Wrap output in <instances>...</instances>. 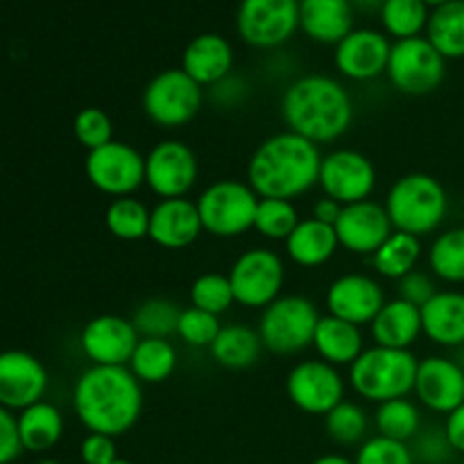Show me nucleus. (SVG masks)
<instances>
[{
	"label": "nucleus",
	"instance_id": "nucleus-41",
	"mask_svg": "<svg viewBox=\"0 0 464 464\" xmlns=\"http://www.w3.org/2000/svg\"><path fill=\"white\" fill-rule=\"evenodd\" d=\"M190 306L207 311L211 315L220 317L222 313L229 311L236 304L234 290H231V281L227 275H218V272H207L199 275L190 285Z\"/></svg>",
	"mask_w": 464,
	"mask_h": 464
},
{
	"label": "nucleus",
	"instance_id": "nucleus-49",
	"mask_svg": "<svg viewBox=\"0 0 464 464\" xmlns=\"http://www.w3.org/2000/svg\"><path fill=\"white\" fill-rule=\"evenodd\" d=\"M245 95H247V84L243 82V77L229 75L222 82H218L216 86H211V98L225 109L243 104Z\"/></svg>",
	"mask_w": 464,
	"mask_h": 464
},
{
	"label": "nucleus",
	"instance_id": "nucleus-50",
	"mask_svg": "<svg viewBox=\"0 0 464 464\" xmlns=\"http://www.w3.org/2000/svg\"><path fill=\"white\" fill-rule=\"evenodd\" d=\"M444 433H447L453 451L464 456V403H460L453 412H449L447 421H444Z\"/></svg>",
	"mask_w": 464,
	"mask_h": 464
},
{
	"label": "nucleus",
	"instance_id": "nucleus-10",
	"mask_svg": "<svg viewBox=\"0 0 464 464\" xmlns=\"http://www.w3.org/2000/svg\"><path fill=\"white\" fill-rule=\"evenodd\" d=\"M227 276L231 281L236 304L252 311H263L281 297L285 266L284 258L270 247H252L236 258Z\"/></svg>",
	"mask_w": 464,
	"mask_h": 464
},
{
	"label": "nucleus",
	"instance_id": "nucleus-56",
	"mask_svg": "<svg viewBox=\"0 0 464 464\" xmlns=\"http://www.w3.org/2000/svg\"><path fill=\"white\" fill-rule=\"evenodd\" d=\"M113 464H134V462H130V460H121V458H118V460L113 462Z\"/></svg>",
	"mask_w": 464,
	"mask_h": 464
},
{
	"label": "nucleus",
	"instance_id": "nucleus-18",
	"mask_svg": "<svg viewBox=\"0 0 464 464\" xmlns=\"http://www.w3.org/2000/svg\"><path fill=\"white\" fill-rule=\"evenodd\" d=\"M385 302L388 299L381 281L361 272H349L331 281L324 297L329 315L356 326H370Z\"/></svg>",
	"mask_w": 464,
	"mask_h": 464
},
{
	"label": "nucleus",
	"instance_id": "nucleus-55",
	"mask_svg": "<svg viewBox=\"0 0 464 464\" xmlns=\"http://www.w3.org/2000/svg\"><path fill=\"white\" fill-rule=\"evenodd\" d=\"M36 464H62V462H57V460H41V462H36Z\"/></svg>",
	"mask_w": 464,
	"mask_h": 464
},
{
	"label": "nucleus",
	"instance_id": "nucleus-1",
	"mask_svg": "<svg viewBox=\"0 0 464 464\" xmlns=\"http://www.w3.org/2000/svg\"><path fill=\"white\" fill-rule=\"evenodd\" d=\"M143 383L130 367L91 365L72 388V411L89 433L121 438L143 415Z\"/></svg>",
	"mask_w": 464,
	"mask_h": 464
},
{
	"label": "nucleus",
	"instance_id": "nucleus-32",
	"mask_svg": "<svg viewBox=\"0 0 464 464\" xmlns=\"http://www.w3.org/2000/svg\"><path fill=\"white\" fill-rule=\"evenodd\" d=\"M426 39L447 62L464 57V0H449L430 9Z\"/></svg>",
	"mask_w": 464,
	"mask_h": 464
},
{
	"label": "nucleus",
	"instance_id": "nucleus-3",
	"mask_svg": "<svg viewBox=\"0 0 464 464\" xmlns=\"http://www.w3.org/2000/svg\"><path fill=\"white\" fill-rule=\"evenodd\" d=\"M281 118L288 131L315 145L334 143L352 127L353 100L340 80L322 72H308L290 82L284 91Z\"/></svg>",
	"mask_w": 464,
	"mask_h": 464
},
{
	"label": "nucleus",
	"instance_id": "nucleus-43",
	"mask_svg": "<svg viewBox=\"0 0 464 464\" xmlns=\"http://www.w3.org/2000/svg\"><path fill=\"white\" fill-rule=\"evenodd\" d=\"M72 134L86 152L98 150L113 140V121L104 109L84 107L72 121Z\"/></svg>",
	"mask_w": 464,
	"mask_h": 464
},
{
	"label": "nucleus",
	"instance_id": "nucleus-46",
	"mask_svg": "<svg viewBox=\"0 0 464 464\" xmlns=\"http://www.w3.org/2000/svg\"><path fill=\"white\" fill-rule=\"evenodd\" d=\"M397 284H399V299H403V302L412 304V306L417 308L429 304L430 299L435 297V293H438L435 276L424 270H412L411 275L399 279Z\"/></svg>",
	"mask_w": 464,
	"mask_h": 464
},
{
	"label": "nucleus",
	"instance_id": "nucleus-40",
	"mask_svg": "<svg viewBox=\"0 0 464 464\" xmlns=\"http://www.w3.org/2000/svg\"><path fill=\"white\" fill-rule=\"evenodd\" d=\"M324 429L326 435L335 444H340V447H353V444L365 442L370 420H367V412L358 403L344 399L334 411L326 412Z\"/></svg>",
	"mask_w": 464,
	"mask_h": 464
},
{
	"label": "nucleus",
	"instance_id": "nucleus-30",
	"mask_svg": "<svg viewBox=\"0 0 464 464\" xmlns=\"http://www.w3.org/2000/svg\"><path fill=\"white\" fill-rule=\"evenodd\" d=\"M211 356L225 370H247L261 358L263 343L256 329L247 324H227L211 344Z\"/></svg>",
	"mask_w": 464,
	"mask_h": 464
},
{
	"label": "nucleus",
	"instance_id": "nucleus-13",
	"mask_svg": "<svg viewBox=\"0 0 464 464\" xmlns=\"http://www.w3.org/2000/svg\"><path fill=\"white\" fill-rule=\"evenodd\" d=\"M199 179V161L188 143L159 140L145 154V186L161 199L186 198Z\"/></svg>",
	"mask_w": 464,
	"mask_h": 464
},
{
	"label": "nucleus",
	"instance_id": "nucleus-37",
	"mask_svg": "<svg viewBox=\"0 0 464 464\" xmlns=\"http://www.w3.org/2000/svg\"><path fill=\"white\" fill-rule=\"evenodd\" d=\"M150 213H152V208H148V204L134 195L116 198L104 211V225L113 238L136 243V240L148 238Z\"/></svg>",
	"mask_w": 464,
	"mask_h": 464
},
{
	"label": "nucleus",
	"instance_id": "nucleus-26",
	"mask_svg": "<svg viewBox=\"0 0 464 464\" xmlns=\"http://www.w3.org/2000/svg\"><path fill=\"white\" fill-rule=\"evenodd\" d=\"M313 349L317 358L334 367H352L365 352V334L362 326L344 322L334 315H322L317 322L315 335H313Z\"/></svg>",
	"mask_w": 464,
	"mask_h": 464
},
{
	"label": "nucleus",
	"instance_id": "nucleus-51",
	"mask_svg": "<svg viewBox=\"0 0 464 464\" xmlns=\"http://www.w3.org/2000/svg\"><path fill=\"white\" fill-rule=\"evenodd\" d=\"M340 213H343V204L335 202V199H331V198H326V195L313 204V218L320 222H326V225H335L340 218Z\"/></svg>",
	"mask_w": 464,
	"mask_h": 464
},
{
	"label": "nucleus",
	"instance_id": "nucleus-6",
	"mask_svg": "<svg viewBox=\"0 0 464 464\" xmlns=\"http://www.w3.org/2000/svg\"><path fill=\"white\" fill-rule=\"evenodd\" d=\"M258 199L261 198L247 181L218 179L198 195L195 207L207 234L216 238H238L254 229Z\"/></svg>",
	"mask_w": 464,
	"mask_h": 464
},
{
	"label": "nucleus",
	"instance_id": "nucleus-23",
	"mask_svg": "<svg viewBox=\"0 0 464 464\" xmlns=\"http://www.w3.org/2000/svg\"><path fill=\"white\" fill-rule=\"evenodd\" d=\"M181 71L193 77L199 86H216L234 71V48L216 32L198 34L181 54Z\"/></svg>",
	"mask_w": 464,
	"mask_h": 464
},
{
	"label": "nucleus",
	"instance_id": "nucleus-45",
	"mask_svg": "<svg viewBox=\"0 0 464 464\" xmlns=\"http://www.w3.org/2000/svg\"><path fill=\"white\" fill-rule=\"evenodd\" d=\"M411 449L415 460L424 464H444L456 453L449 444L444 426L442 429H421L417 438L412 440Z\"/></svg>",
	"mask_w": 464,
	"mask_h": 464
},
{
	"label": "nucleus",
	"instance_id": "nucleus-11",
	"mask_svg": "<svg viewBox=\"0 0 464 464\" xmlns=\"http://www.w3.org/2000/svg\"><path fill=\"white\" fill-rule=\"evenodd\" d=\"M84 172L89 184L109 198H130L145 184V157L125 140L86 152Z\"/></svg>",
	"mask_w": 464,
	"mask_h": 464
},
{
	"label": "nucleus",
	"instance_id": "nucleus-44",
	"mask_svg": "<svg viewBox=\"0 0 464 464\" xmlns=\"http://www.w3.org/2000/svg\"><path fill=\"white\" fill-rule=\"evenodd\" d=\"M356 464H417L411 444L374 435L358 447Z\"/></svg>",
	"mask_w": 464,
	"mask_h": 464
},
{
	"label": "nucleus",
	"instance_id": "nucleus-33",
	"mask_svg": "<svg viewBox=\"0 0 464 464\" xmlns=\"http://www.w3.org/2000/svg\"><path fill=\"white\" fill-rule=\"evenodd\" d=\"M421 238L403 231H392L388 240L372 254V266L376 275L383 279L399 281L412 270H417V263L421 261Z\"/></svg>",
	"mask_w": 464,
	"mask_h": 464
},
{
	"label": "nucleus",
	"instance_id": "nucleus-24",
	"mask_svg": "<svg viewBox=\"0 0 464 464\" xmlns=\"http://www.w3.org/2000/svg\"><path fill=\"white\" fill-rule=\"evenodd\" d=\"M352 0H299V30L315 44L338 45L353 30Z\"/></svg>",
	"mask_w": 464,
	"mask_h": 464
},
{
	"label": "nucleus",
	"instance_id": "nucleus-2",
	"mask_svg": "<svg viewBox=\"0 0 464 464\" xmlns=\"http://www.w3.org/2000/svg\"><path fill=\"white\" fill-rule=\"evenodd\" d=\"M320 145L295 131H279L258 143L247 161V184L258 198L295 202L320 184Z\"/></svg>",
	"mask_w": 464,
	"mask_h": 464
},
{
	"label": "nucleus",
	"instance_id": "nucleus-52",
	"mask_svg": "<svg viewBox=\"0 0 464 464\" xmlns=\"http://www.w3.org/2000/svg\"><path fill=\"white\" fill-rule=\"evenodd\" d=\"M311 464H356V462L349 460L347 456H340V453H326V456H320Z\"/></svg>",
	"mask_w": 464,
	"mask_h": 464
},
{
	"label": "nucleus",
	"instance_id": "nucleus-31",
	"mask_svg": "<svg viewBox=\"0 0 464 464\" xmlns=\"http://www.w3.org/2000/svg\"><path fill=\"white\" fill-rule=\"evenodd\" d=\"M177 365H179V353L170 340L140 338L127 367L143 385H157L170 379Z\"/></svg>",
	"mask_w": 464,
	"mask_h": 464
},
{
	"label": "nucleus",
	"instance_id": "nucleus-15",
	"mask_svg": "<svg viewBox=\"0 0 464 464\" xmlns=\"http://www.w3.org/2000/svg\"><path fill=\"white\" fill-rule=\"evenodd\" d=\"M379 184V172L367 154L352 148H340L324 154L320 168V188L326 198L343 207L372 199Z\"/></svg>",
	"mask_w": 464,
	"mask_h": 464
},
{
	"label": "nucleus",
	"instance_id": "nucleus-57",
	"mask_svg": "<svg viewBox=\"0 0 464 464\" xmlns=\"http://www.w3.org/2000/svg\"><path fill=\"white\" fill-rule=\"evenodd\" d=\"M462 464H464V462H462Z\"/></svg>",
	"mask_w": 464,
	"mask_h": 464
},
{
	"label": "nucleus",
	"instance_id": "nucleus-5",
	"mask_svg": "<svg viewBox=\"0 0 464 464\" xmlns=\"http://www.w3.org/2000/svg\"><path fill=\"white\" fill-rule=\"evenodd\" d=\"M417 367L420 358L412 352L374 344L349 367V385L358 397L379 406L415 392Z\"/></svg>",
	"mask_w": 464,
	"mask_h": 464
},
{
	"label": "nucleus",
	"instance_id": "nucleus-8",
	"mask_svg": "<svg viewBox=\"0 0 464 464\" xmlns=\"http://www.w3.org/2000/svg\"><path fill=\"white\" fill-rule=\"evenodd\" d=\"M143 113L161 130H179L188 125L204 104V89L181 68H166L145 84Z\"/></svg>",
	"mask_w": 464,
	"mask_h": 464
},
{
	"label": "nucleus",
	"instance_id": "nucleus-22",
	"mask_svg": "<svg viewBox=\"0 0 464 464\" xmlns=\"http://www.w3.org/2000/svg\"><path fill=\"white\" fill-rule=\"evenodd\" d=\"M202 234L204 227L193 199H159L154 204L148 238L161 249H186Z\"/></svg>",
	"mask_w": 464,
	"mask_h": 464
},
{
	"label": "nucleus",
	"instance_id": "nucleus-47",
	"mask_svg": "<svg viewBox=\"0 0 464 464\" xmlns=\"http://www.w3.org/2000/svg\"><path fill=\"white\" fill-rule=\"evenodd\" d=\"M80 458L84 464H113L118 460L116 440L102 433H89L80 444Z\"/></svg>",
	"mask_w": 464,
	"mask_h": 464
},
{
	"label": "nucleus",
	"instance_id": "nucleus-19",
	"mask_svg": "<svg viewBox=\"0 0 464 464\" xmlns=\"http://www.w3.org/2000/svg\"><path fill=\"white\" fill-rule=\"evenodd\" d=\"M45 390L48 372L39 358L21 349L0 352V406L21 412L44 401Z\"/></svg>",
	"mask_w": 464,
	"mask_h": 464
},
{
	"label": "nucleus",
	"instance_id": "nucleus-21",
	"mask_svg": "<svg viewBox=\"0 0 464 464\" xmlns=\"http://www.w3.org/2000/svg\"><path fill=\"white\" fill-rule=\"evenodd\" d=\"M412 394L435 415H449L464 403V367L449 356L421 358Z\"/></svg>",
	"mask_w": 464,
	"mask_h": 464
},
{
	"label": "nucleus",
	"instance_id": "nucleus-38",
	"mask_svg": "<svg viewBox=\"0 0 464 464\" xmlns=\"http://www.w3.org/2000/svg\"><path fill=\"white\" fill-rule=\"evenodd\" d=\"M184 308L177 306L172 299L152 297L139 304V308L131 315L136 331L140 338H168L177 335V324Z\"/></svg>",
	"mask_w": 464,
	"mask_h": 464
},
{
	"label": "nucleus",
	"instance_id": "nucleus-16",
	"mask_svg": "<svg viewBox=\"0 0 464 464\" xmlns=\"http://www.w3.org/2000/svg\"><path fill=\"white\" fill-rule=\"evenodd\" d=\"M392 53V41L385 32L353 27L334 48V66L352 82H372L385 75Z\"/></svg>",
	"mask_w": 464,
	"mask_h": 464
},
{
	"label": "nucleus",
	"instance_id": "nucleus-42",
	"mask_svg": "<svg viewBox=\"0 0 464 464\" xmlns=\"http://www.w3.org/2000/svg\"><path fill=\"white\" fill-rule=\"evenodd\" d=\"M220 329V317L211 315V313L207 311H199V308L195 306H188L181 311L179 324H177V335H179L181 343H186L188 347L211 349V344L216 343Z\"/></svg>",
	"mask_w": 464,
	"mask_h": 464
},
{
	"label": "nucleus",
	"instance_id": "nucleus-12",
	"mask_svg": "<svg viewBox=\"0 0 464 464\" xmlns=\"http://www.w3.org/2000/svg\"><path fill=\"white\" fill-rule=\"evenodd\" d=\"M236 27L249 48H279L299 30V0H240Z\"/></svg>",
	"mask_w": 464,
	"mask_h": 464
},
{
	"label": "nucleus",
	"instance_id": "nucleus-28",
	"mask_svg": "<svg viewBox=\"0 0 464 464\" xmlns=\"http://www.w3.org/2000/svg\"><path fill=\"white\" fill-rule=\"evenodd\" d=\"M340 243L338 234H335L334 225L315 220V218H306L299 220L293 234L285 240V254L290 261L299 267H322L338 254Z\"/></svg>",
	"mask_w": 464,
	"mask_h": 464
},
{
	"label": "nucleus",
	"instance_id": "nucleus-35",
	"mask_svg": "<svg viewBox=\"0 0 464 464\" xmlns=\"http://www.w3.org/2000/svg\"><path fill=\"white\" fill-rule=\"evenodd\" d=\"M381 25L394 41L424 36L429 27L430 7L424 0H385L379 9Z\"/></svg>",
	"mask_w": 464,
	"mask_h": 464
},
{
	"label": "nucleus",
	"instance_id": "nucleus-20",
	"mask_svg": "<svg viewBox=\"0 0 464 464\" xmlns=\"http://www.w3.org/2000/svg\"><path fill=\"white\" fill-rule=\"evenodd\" d=\"M334 227L340 247L358 256H372L394 231L385 204L374 199L343 207V213Z\"/></svg>",
	"mask_w": 464,
	"mask_h": 464
},
{
	"label": "nucleus",
	"instance_id": "nucleus-29",
	"mask_svg": "<svg viewBox=\"0 0 464 464\" xmlns=\"http://www.w3.org/2000/svg\"><path fill=\"white\" fill-rule=\"evenodd\" d=\"M16 421L23 451L45 453L57 447L63 435V415L48 401H39L21 411Z\"/></svg>",
	"mask_w": 464,
	"mask_h": 464
},
{
	"label": "nucleus",
	"instance_id": "nucleus-53",
	"mask_svg": "<svg viewBox=\"0 0 464 464\" xmlns=\"http://www.w3.org/2000/svg\"><path fill=\"white\" fill-rule=\"evenodd\" d=\"M385 0H352V5L361 12H379Z\"/></svg>",
	"mask_w": 464,
	"mask_h": 464
},
{
	"label": "nucleus",
	"instance_id": "nucleus-48",
	"mask_svg": "<svg viewBox=\"0 0 464 464\" xmlns=\"http://www.w3.org/2000/svg\"><path fill=\"white\" fill-rule=\"evenodd\" d=\"M23 453L16 415L0 406V464H12Z\"/></svg>",
	"mask_w": 464,
	"mask_h": 464
},
{
	"label": "nucleus",
	"instance_id": "nucleus-17",
	"mask_svg": "<svg viewBox=\"0 0 464 464\" xmlns=\"http://www.w3.org/2000/svg\"><path fill=\"white\" fill-rule=\"evenodd\" d=\"M140 335L134 322L121 315H98L86 322L80 334V347L91 365L127 367Z\"/></svg>",
	"mask_w": 464,
	"mask_h": 464
},
{
	"label": "nucleus",
	"instance_id": "nucleus-14",
	"mask_svg": "<svg viewBox=\"0 0 464 464\" xmlns=\"http://www.w3.org/2000/svg\"><path fill=\"white\" fill-rule=\"evenodd\" d=\"M344 390L347 383L338 367L322 358L299 361L285 376V394L290 403L306 415L324 417L344 401Z\"/></svg>",
	"mask_w": 464,
	"mask_h": 464
},
{
	"label": "nucleus",
	"instance_id": "nucleus-34",
	"mask_svg": "<svg viewBox=\"0 0 464 464\" xmlns=\"http://www.w3.org/2000/svg\"><path fill=\"white\" fill-rule=\"evenodd\" d=\"M429 270L444 284H464V227H451L435 236L429 247Z\"/></svg>",
	"mask_w": 464,
	"mask_h": 464
},
{
	"label": "nucleus",
	"instance_id": "nucleus-9",
	"mask_svg": "<svg viewBox=\"0 0 464 464\" xmlns=\"http://www.w3.org/2000/svg\"><path fill=\"white\" fill-rule=\"evenodd\" d=\"M385 75L399 93L420 98L442 86L447 77V59L426 36L394 41Z\"/></svg>",
	"mask_w": 464,
	"mask_h": 464
},
{
	"label": "nucleus",
	"instance_id": "nucleus-39",
	"mask_svg": "<svg viewBox=\"0 0 464 464\" xmlns=\"http://www.w3.org/2000/svg\"><path fill=\"white\" fill-rule=\"evenodd\" d=\"M297 225L299 213L295 202L275 198L258 199L256 218H254V231H256L261 238L272 240V243H276V240H284L285 243Z\"/></svg>",
	"mask_w": 464,
	"mask_h": 464
},
{
	"label": "nucleus",
	"instance_id": "nucleus-54",
	"mask_svg": "<svg viewBox=\"0 0 464 464\" xmlns=\"http://www.w3.org/2000/svg\"><path fill=\"white\" fill-rule=\"evenodd\" d=\"M426 5H429L430 9H435V7H440V5H444V3H449V0H424Z\"/></svg>",
	"mask_w": 464,
	"mask_h": 464
},
{
	"label": "nucleus",
	"instance_id": "nucleus-27",
	"mask_svg": "<svg viewBox=\"0 0 464 464\" xmlns=\"http://www.w3.org/2000/svg\"><path fill=\"white\" fill-rule=\"evenodd\" d=\"M370 335L374 344L388 349H406L411 352L412 344L424 335L421 329V308L403 302V299H390L381 308L379 315L372 320Z\"/></svg>",
	"mask_w": 464,
	"mask_h": 464
},
{
	"label": "nucleus",
	"instance_id": "nucleus-4",
	"mask_svg": "<svg viewBox=\"0 0 464 464\" xmlns=\"http://www.w3.org/2000/svg\"><path fill=\"white\" fill-rule=\"evenodd\" d=\"M449 193L438 177L429 172H408L390 186L385 211L394 231L426 238L444 225L449 216Z\"/></svg>",
	"mask_w": 464,
	"mask_h": 464
},
{
	"label": "nucleus",
	"instance_id": "nucleus-7",
	"mask_svg": "<svg viewBox=\"0 0 464 464\" xmlns=\"http://www.w3.org/2000/svg\"><path fill=\"white\" fill-rule=\"evenodd\" d=\"M320 311L315 304L302 295H281L276 302L263 308L258 320V335L263 349L276 356H293L313 347Z\"/></svg>",
	"mask_w": 464,
	"mask_h": 464
},
{
	"label": "nucleus",
	"instance_id": "nucleus-25",
	"mask_svg": "<svg viewBox=\"0 0 464 464\" xmlns=\"http://www.w3.org/2000/svg\"><path fill=\"white\" fill-rule=\"evenodd\" d=\"M421 329H424L426 338L438 347H464L462 290H438L435 297L421 306Z\"/></svg>",
	"mask_w": 464,
	"mask_h": 464
},
{
	"label": "nucleus",
	"instance_id": "nucleus-36",
	"mask_svg": "<svg viewBox=\"0 0 464 464\" xmlns=\"http://www.w3.org/2000/svg\"><path fill=\"white\" fill-rule=\"evenodd\" d=\"M376 435L411 444L421 430V411L411 397L379 403L374 411Z\"/></svg>",
	"mask_w": 464,
	"mask_h": 464
}]
</instances>
